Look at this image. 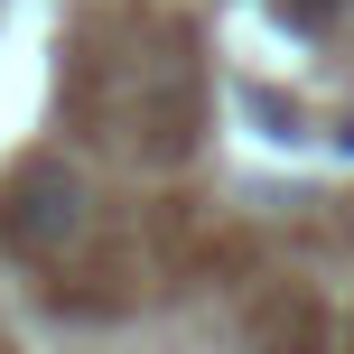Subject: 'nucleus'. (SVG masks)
<instances>
[{
	"label": "nucleus",
	"instance_id": "f257e3e1",
	"mask_svg": "<svg viewBox=\"0 0 354 354\" xmlns=\"http://www.w3.org/2000/svg\"><path fill=\"white\" fill-rule=\"evenodd\" d=\"M84 205H93V187L75 159H28L10 177V196H0V224H10L19 252H66L84 233Z\"/></svg>",
	"mask_w": 354,
	"mask_h": 354
}]
</instances>
